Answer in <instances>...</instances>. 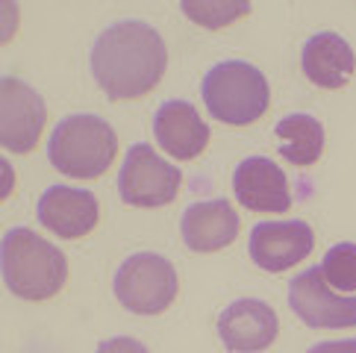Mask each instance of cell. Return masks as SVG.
Here are the masks:
<instances>
[{"mask_svg":"<svg viewBox=\"0 0 356 353\" xmlns=\"http://www.w3.org/2000/svg\"><path fill=\"white\" fill-rule=\"evenodd\" d=\"M118 154L115 130L97 115H68L62 118L47 142V159L56 171L74 180H95Z\"/></svg>","mask_w":356,"mask_h":353,"instance_id":"cell-3","label":"cell"},{"mask_svg":"<svg viewBox=\"0 0 356 353\" xmlns=\"http://www.w3.org/2000/svg\"><path fill=\"white\" fill-rule=\"evenodd\" d=\"M3 283L21 300H47L59 295L68 277V262L56 245H50L27 227H15L0 242Z\"/></svg>","mask_w":356,"mask_h":353,"instance_id":"cell-2","label":"cell"},{"mask_svg":"<svg viewBox=\"0 0 356 353\" xmlns=\"http://www.w3.org/2000/svg\"><path fill=\"white\" fill-rule=\"evenodd\" d=\"M315 247V233L307 221H262L250 230L248 254L262 271L280 274L307 259Z\"/></svg>","mask_w":356,"mask_h":353,"instance_id":"cell-9","label":"cell"},{"mask_svg":"<svg viewBox=\"0 0 356 353\" xmlns=\"http://www.w3.org/2000/svg\"><path fill=\"white\" fill-rule=\"evenodd\" d=\"M44 100L33 85L18 77L0 83V142L9 154H30L44 130Z\"/></svg>","mask_w":356,"mask_h":353,"instance_id":"cell-8","label":"cell"},{"mask_svg":"<svg viewBox=\"0 0 356 353\" xmlns=\"http://www.w3.org/2000/svg\"><path fill=\"white\" fill-rule=\"evenodd\" d=\"M156 145L174 159H195L209 145V127L188 100H168L154 115Z\"/></svg>","mask_w":356,"mask_h":353,"instance_id":"cell-13","label":"cell"},{"mask_svg":"<svg viewBox=\"0 0 356 353\" xmlns=\"http://www.w3.org/2000/svg\"><path fill=\"white\" fill-rule=\"evenodd\" d=\"M307 353H356V338H345V342H321L309 347Z\"/></svg>","mask_w":356,"mask_h":353,"instance_id":"cell-20","label":"cell"},{"mask_svg":"<svg viewBox=\"0 0 356 353\" xmlns=\"http://www.w3.org/2000/svg\"><path fill=\"white\" fill-rule=\"evenodd\" d=\"M233 192L238 204L250 212H289L291 192L283 168H277L271 159L250 156L233 174Z\"/></svg>","mask_w":356,"mask_h":353,"instance_id":"cell-12","label":"cell"},{"mask_svg":"<svg viewBox=\"0 0 356 353\" xmlns=\"http://www.w3.org/2000/svg\"><path fill=\"white\" fill-rule=\"evenodd\" d=\"M42 227L62 238H80L95 230L100 206L97 197L86 188H68V186H50L39 197L35 206Z\"/></svg>","mask_w":356,"mask_h":353,"instance_id":"cell-11","label":"cell"},{"mask_svg":"<svg viewBox=\"0 0 356 353\" xmlns=\"http://www.w3.org/2000/svg\"><path fill=\"white\" fill-rule=\"evenodd\" d=\"M280 138V156L289 159L291 165H315L324 150V127L312 115H286L274 127Z\"/></svg>","mask_w":356,"mask_h":353,"instance_id":"cell-16","label":"cell"},{"mask_svg":"<svg viewBox=\"0 0 356 353\" xmlns=\"http://www.w3.org/2000/svg\"><path fill=\"white\" fill-rule=\"evenodd\" d=\"M180 168L159 159L150 145H133L127 150V159L118 174V195L130 206L156 209L171 204L180 192Z\"/></svg>","mask_w":356,"mask_h":353,"instance_id":"cell-6","label":"cell"},{"mask_svg":"<svg viewBox=\"0 0 356 353\" xmlns=\"http://www.w3.org/2000/svg\"><path fill=\"white\" fill-rule=\"evenodd\" d=\"M203 104L209 115L233 127H245L265 115L271 104V88L265 74L250 62H218L203 77Z\"/></svg>","mask_w":356,"mask_h":353,"instance_id":"cell-4","label":"cell"},{"mask_svg":"<svg viewBox=\"0 0 356 353\" xmlns=\"http://www.w3.org/2000/svg\"><path fill=\"white\" fill-rule=\"evenodd\" d=\"M168 68V47L145 21H121L97 35L92 47V74L112 100L147 95Z\"/></svg>","mask_w":356,"mask_h":353,"instance_id":"cell-1","label":"cell"},{"mask_svg":"<svg viewBox=\"0 0 356 353\" xmlns=\"http://www.w3.org/2000/svg\"><path fill=\"white\" fill-rule=\"evenodd\" d=\"M177 271L159 254H136L115 271V297L136 315H159L177 297Z\"/></svg>","mask_w":356,"mask_h":353,"instance_id":"cell-5","label":"cell"},{"mask_svg":"<svg viewBox=\"0 0 356 353\" xmlns=\"http://www.w3.org/2000/svg\"><path fill=\"white\" fill-rule=\"evenodd\" d=\"M180 9L207 30H221L250 12V3H224V0H183Z\"/></svg>","mask_w":356,"mask_h":353,"instance_id":"cell-18","label":"cell"},{"mask_svg":"<svg viewBox=\"0 0 356 353\" xmlns=\"http://www.w3.org/2000/svg\"><path fill=\"white\" fill-rule=\"evenodd\" d=\"M321 274L336 292H356V245L341 242L330 247L321 259Z\"/></svg>","mask_w":356,"mask_h":353,"instance_id":"cell-17","label":"cell"},{"mask_svg":"<svg viewBox=\"0 0 356 353\" xmlns=\"http://www.w3.org/2000/svg\"><path fill=\"white\" fill-rule=\"evenodd\" d=\"M183 242L197 254L221 250L238 236V215L227 200H203L183 212Z\"/></svg>","mask_w":356,"mask_h":353,"instance_id":"cell-14","label":"cell"},{"mask_svg":"<svg viewBox=\"0 0 356 353\" xmlns=\"http://www.w3.org/2000/svg\"><path fill=\"white\" fill-rule=\"evenodd\" d=\"M97 353H147V347L138 338L118 336V338H109V342H100Z\"/></svg>","mask_w":356,"mask_h":353,"instance_id":"cell-19","label":"cell"},{"mask_svg":"<svg viewBox=\"0 0 356 353\" xmlns=\"http://www.w3.org/2000/svg\"><path fill=\"white\" fill-rule=\"evenodd\" d=\"M218 338L230 353H259L277 338V312L265 300H236L218 315Z\"/></svg>","mask_w":356,"mask_h":353,"instance_id":"cell-10","label":"cell"},{"mask_svg":"<svg viewBox=\"0 0 356 353\" xmlns=\"http://www.w3.org/2000/svg\"><path fill=\"white\" fill-rule=\"evenodd\" d=\"M289 306L303 324L315 330L356 327V297L336 295V288L324 280L321 265L307 268L289 283Z\"/></svg>","mask_w":356,"mask_h":353,"instance_id":"cell-7","label":"cell"},{"mask_svg":"<svg viewBox=\"0 0 356 353\" xmlns=\"http://www.w3.org/2000/svg\"><path fill=\"white\" fill-rule=\"evenodd\" d=\"M300 68L309 83L321 88H341L356 71V56L339 33H318L303 44Z\"/></svg>","mask_w":356,"mask_h":353,"instance_id":"cell-15","label":"cell"}]
</instances>
